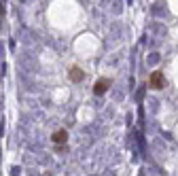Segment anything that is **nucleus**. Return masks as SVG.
<instances>
[{
	"label": "nucleus",
	"mask_w": 178,
	"mask_h": 176,
	"mask_svg": "<svg viewBox=\"0 0 178 176\" xmlns=\"http://www.w3.org/2000/svg\"><path fill=\"white\" fill-rule=\"evenodd\" d=\"M45 176H51V174H49V172H47V174H45Z\"/></svg>",
	"instance_id": "obj_5"
},
{
	"label": "nucleus",
	"mask_w": 178,
	"mask_h": 176,
	"mask_svg": "<svg viewBox=\"0 0 178 176\" xmlns=\"http://www.w3.org/2000/svg\"><path fill=\"white\" fill-rule=\"evenodd\" d=\"M108 87H110V79H106V76H104V79H100V81L94 85V94H95V95H104V94L108 91Z\"/></svg>",
	"instance_id": "obj_4"
},
{
	"label": "nucleus",
	"mask_w": 178,
	"mask_h": 176,
	"mask_svg": "<svg viewBox=\"0 0 178 176\" xmlns=\"http://www.w3.org/2000/svg\"><path fill=\"white\" fill-rule=\"evenodd\" d=\"M51 142H53L55 146H64V144L68 142V129H64V127L55 129V132L51 134Z\"/></svg>",
	"instance_id": "obj_2"
},
{
	"label": "nucleus",
	"mask_w": 178,
	"mask_h": 176,
	"mask_svg": "<svg viewBox=\"0 0 178 176\" xmlns=\"http://www.w3.org/2000/svg\"><path fill=\"white\" fill-rule=\"evenodd\" d=\"M148 87H151V89H163V87H166V76H163V72L161 70L151 72V76H148Z\"/></svg>",
	"instance_id": "obj_1"
},
{
	"label": "nucleus",
	"mask_w": 178,
	"mask_h": 176,
	"mask_svg": "<svg viewBox=\"0 0 178 176\" xmlns=\"http://www.w3.org/2000/svg\"><path fill=\"white\" fill-rule=\"evenodd\" d=\"M68 79H70L72 83H79L85 79V70L81 68V66H70L68 68Z\"/></svg>",
	"instance_id": "obj_3"
}]
</instances>
